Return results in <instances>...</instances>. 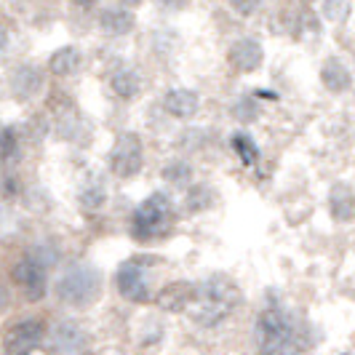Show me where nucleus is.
Wrapping results in <instances>:
<instances>
[{
    "mask_svg": "<svg viewBox=\"0 0 355 355\" xmlns=\"http://www.w3.org/2000/svg\"><path fill=\"white\" fill-rule=\"evenodd\" d=\"M254 334L262 355H304L315 345L313 326L291 307H286L272 291L267 294V302L257 315Z\"/></svg>",
    "mask_w": 355,
    "mask_h": 355,
    "instance_id": "obj_1",
    "label": "nucleus"
},
{
    "mask_svg": "<svg viewBox=\"0 0 355 355\" xmlns=\"http://www.w3.org/2000/svg\"><path fill=\"white\" fill-rule=\"evenodd\" d=\"M243 304L241 286L225 272H211L203 281H196V300L187 315L200 329H216Z\"/></svg>",
    "mask_w": 355,
    "mask_h": 355,
    "instance_id": "obj_2",
    "label": "nucleus"
},
{
    "mask_svg": "<svg viewBox=\"0 0 355 355\" xmlns=\"http://www.w3.org/2000/svg\"><path fill=\"white\" fill-rule=\"evenodd\" d=\"M179 222V206L177 200L171 198V193L166 190H155L147 198H142L134 211L128 216V235L142 243H158L163 238H168Z\"/></svg>",
    "mask_w": 355,
    "mask_h": 355,
    "instance_id": "obj_3",
    "label": "nucleus"
},
{
    "mask_svg": "<svg viewBox=\"0 0 355 355\" xmlns=\"http://www.w3.org/2000/svg\"><path fill=\"white\" fill-rule=\"evenodd\" d=\"M53 300L70 310H89L105 294V275L94 262H70L51 281Z\"/></svg>",
    "mask_w": 355,
    "mask_h": 355,
    "instance_id": "obj_4",
    "label": "nucleus"
},
{
    "mask_svg": "<svg viewBox=\"0 0 355 355\" xmlns=\"http://www.w3.org/2000/svg\"><path fill=\"white\" fill-rule=\"evenodd\" d=\"M163 265V257L158 254H131L115 270V291L131 304H153L155 302V275Z\"/></svg>",
    "mask_w": 355,
    "mask_h": 355,
    "instance_id": "obj_5",
    "label": "nucleus"
},
{
    "mask_svg": "<svg viewBox=\"0 0 355 355\" xmlns=\"http://www.w3.org/2000/svg\"><path fill=\"white\" fill-rule=\"evenodd\" d=\"M56 257H49L46 249H30L11 265V284L24 302L37 304L51 294V267Z\"/></svg>",
    "mask_w": 355,
    "mask_h": 355,
    "instance_id": "obj_6",
    "label": "nucleus"
},
{
    "mask_svg": "<svg viewBox=\"0 0 355 355\" xmlns=\"http://www.w3.org/2000/svg\"><path fill=\"white\" fill-rule=\"evenodd\" d=\"M49 334V320L43 315H19L8 320L0 337V353L3 355H35Z\"/></svg>",
    "mask_w": 355,
    "mask_h": 355,
    "instance_id": "obj_7",
    "label": "nucleus"
},
{
    "mask_svg": "<svg viewBox=\"0 0 355 355\" xmlns=\"http://www.w3.org/2000/svg\"><path fill=\"white\" fill-rule=\"evenodd\" d=\"M147 150L137 131H121L107 153V171L118 182H131L144 171Z\"/></svg>",
    "mask_w": 355,
    "mask_h": 355,
    "instance_id": "obj_8",
    "label": "nucleus"
},
{
    "mask_svg": "<svg viewBox=\"0 0 355 355\" xmlns=\"http://www.w3.org/2000/svg\"><path fill=\"white\" fill-rule=\"evenodd\" d=\"M6 89L17 105H33L49 91V72L40 62H17L6 72Z\"/></svg>",
    "mask_w": 355,
    "mask_h": 355,
    "instance_id": "obj_9",
    "label": "nucleus"
},
{
    "mask_svg": "<svg viewBox=\"0 0 355 355\" xmlns=\"http://www.w3.org/2000/svg\"><path fill=\"white\" fill-rule=\"evenodd\" d=\"M91 347L89 331L72 318L56 320L49 326V334L43 342L46 355H86Z\"/></svg>",
    "mask_w": 355,
    "mask_h": 355,
    "instance_id": "obj_10",
    "label": "nucleus"
},
{
    "mask_svg": "<svg viewBox=\"0 0 355 355\" xmlns=\"http://www.w3.org/2000/svg\"><path fill=\"white\" fill-rule=\"evenodd\" d=\"M105 83H107L110 96H112L115 102H121V105L137 102V99L142 96V89H144L139 67H134V64L125 62V59H118V62H112V64L107 67Z\"/></svg>",
    "mask_w": 355,
    "mask_h": 355,
    "instance_id": "obj_11",
    "label": "nucleus"
},
{
    "mask_svg": "<svg viewBox=\"0 0 355 355\" xmlns=\"http://www.w3.org/2000/svg\"><path fill=\"white\" fill-rule=\"evenodd\" d=\"M225 62H227V67L235 75H254L257 70H262V64H265V46H262L259 37H235L227 46Z\"/></svg>",
    "mask_w": 355,
    "mask_h": 355,
    "instance_id": "obj_12",
    "label": "nucleus"
},
{
    "mask_svg": "<svg viewBox=\"0 0 355 355\" xmlns=\"http://www.w3.org/2000/svg\"><path fill=\"white\" fill-rule=\"evenodd\" d=\"M278 27L288 37L304 40V37L318 35L323 21L318 19L315 8H310V6H284L278 11Z\"/></svg>",
    "mask_w": 355,
    "mask_h": 355,
    "instance_id": "obj_13",
    "label": "nucleus"
},
{
    "mask_svg": "<svg viewBox=\"0 0 355 355\" xmlns=\"http://www.w3.org/2000/svg\"><path fill=\"white\" fill-rule=\"evenodd\" d=\"M96 30L105 37H128L137 30V11L118 3H107L96 8Z\"/></svg>",
    "mask_w": 355,
    "mask_h": 355,
    "instance_id": "obj_14",
    "label": "nucleus"
},
{
    "mask_svg": "<svg viewBox=\"0 0 355 355\" xmlns=\"http://www.w3.org/2000/svg\"><path fill=\"white\" fill-rule=\"evenodd\" d=\"M160 110L171 121H193L200 112V94L187 86H171L160 96Z\"/></svg>",
    "mask_w": 355,
    "mask_h": 355,
    "instance_id": "obj_15",
    "label": "nucleus"
},
{
    "mask_svg": "<svg viewBox=\"0 0 355 355\" xmlns=\"http://www.w3.org/2000/svg\"><path fill=\"white\" fill-rule=\"evenodd\" d=\"M83 64H86V56L80 51V46L64 43V46H59V49H53L49 53L46 72H49V78H53V80H72V78L80 75Z\"/></svg>",
    "mask_w": 355,
    "mask_h": 355,
    "instance_id": "obj_16",
    "label": "nucleus"
},
{
    "mask_svg": "<svg viewBox=\"0 0 355 355\" xmlns=\"http://www.w3.org/2000/svg\"><path fill=\"white\" fill-rule=\"evenodd\" d=\"M318 78H320V86L329 91V94L342 96V94H347V91L353 89L355 70L345 62V59H339V56H329V59H323V62H320Z\"/></svg>",
    "mask_w": 355,
    "mask_h": 355,
    "instance_id": "obj_17",
    "label": "nucleus"
},
{
    "mask_svg": "<svg viewBox=\"0 0 355 355\" xmlns=\"http://www.w3.org/2000/svg\"><path fill=\"white\" fill-rule=\"evenodd\" d=\"M196 300V281H171V284L160 286L155 294V302L163 313H187L190 304Z\"/></svg>",
    "mask_w": 355,
    "mask_h": 355,
    "instance_id": "obj_18",
    "label": "nucleus"
},
{
    "mask_svg": "<svg viewBox=\"0 0 355 355\" xmlns=\"http://www.w3.org/2000/svg\"><path fill=\"white\" fill-rule=\"evenodd\" d=\"M329 216L337 225H353L355 222V187L350 182H334L326 196Z\"/></svg>",
    "mask_w": 355,
    "mask_h": 355,
    "instance_id": "obj_19",
    "label": "nucleus"
},
{
    "mask_svg": "<svg viewBox=\"0 0 355 355\" xmlns=\"http://www.w3.org/2000/svg\"><path fill=\"white\" fill-rule=\"evenodd\" d=\"M216 203H219V193L214 190V184H209V182H193V184L184 190L182 211L196 216V214L211 211Z\"/></svg>",
    "mask_w": 355,
    "mask_h": 355,
    "instance_id": "obj_20",
    "label": "nucleus"
},
{
    "mask_svg": "<svg viewBox=\"0 0 355 355\" xmlns=\"http://www.w3.org/2000/svg\"><path fill=\"white\" fill-rule=\"evenodd\" d=\"M160 179H163L168 187H174V190H182V193H184V190L196 182V166H193V160L177 155V158H171L163 163Z\"/></svg>",
    "mask_w": 355,
    "mask_h": 355,
    "instance_id": "obj_21",
    "label": "nucleus"
},
{
    "mask_svg": "<svg viewBox=\"0 0 355 355\" xmlns=\"http://www.w3.org/2000/svg\"><path fill=\"white\" fill-rule=\"evenodd\" d=\"M24 131L21 123H6L0 125V166H11L21 158V150H24Z\"/></svg>",
    "mask_w": 355,
    "mask_h": 355,
    "instance_id": "obj_22",
    "label": "nucleus"
},
{
    "mask_svg": "<svg viewBox=\"0 0 355 355\" xmlns=\"http://www.w3.org/2000/svg\"><path fill=\"white\" fill-rule=\"evenodd\" d=\"M107 200H110V193H107V184L102 179H89L78 190V206H80V211L89 214V216L105 211Z\"/></svg>",
    "mask_w": 355,
    "mask_h": 355,
    "instance_id": "obj_23",
    "label": "nucleus"
},
{
    "mask_svg": "<svg viewBox=\"0 0 355 355\" xmlns=\"http://www.w3.org/2000/svg\"><path fill=\"white\" fill-rule=\"evenodd\" d=\"M230 147L232 153H235V158L241 160L246 168H251V166H257L259 163V158H262V153H259V144H257V139L251 137L249 131H235L230 137Z\"/></svg>",
    "mask_w": 355,
    "mask_h": 355,
    "instance_id": "obj_24",
    "label": "nucleus"
},
{
    "mask_svg": "<svg viewBox=\"0 0 355 355\" xmlns=\"http://www.w3.org/2000/svg\"><path fill=\"white\" fill-rule=\"evenodd\" d=\"M230 115L235 123L241 125H251L259 121V115H262V105H259V99L254 96V94H241L230 107Z\"/></svg>",
    "mask_w": 355,
    "mask_h": 355,
    "instance_id": "obj_25",
    "label": "nucleus"
},
{
    "mask_svg": "<svg viewBox=\"0 0 355 355\" xmlns=\"http://www.w3.org/2000/svg\"><path fill=\"white\" fill-rule=\"evenodd\" d=\"M315 14H318L320 21H329V24H337V21H345L347 14H350V0H318L315 3Z\"/></svg>",
    "mask_w": 355,
    "mask_h": 355,
    "instance_id": "obj_26",
    "label": "nucleus"
},
{
    "mask_svg": "<svg viewBox=\"0 0 355 355\" xmlns=\"http://www.w3.org/2000/svg\"><path fill=\"white\" fill-rule=\"evenodd\" d=\"M209 131L206 128H187V131H182L179 134V144L182 147H187V150H203L206 142H209V137H206Z\"/></svg>",
    "mask_w": 355,
    "mask_h": 355,
    "instance_id": "obj_27",
    "label": "nucleus"
},
{
    "mask_svg": "<svg viewBox=\"0 0 355 355\" xmlns=\"http://www.w3.org/2000/svg\"><path fill=\"white\" fill-rule=\"evenodd\" d=\"M227 6H230V11L235 17L249 19V17H254V14H259L262 0H227Z\"/></svg>",
    "mask_w": 355,
    "mask_h": 355,
    "instance_id": "obj_28",
    "label": "nucleus"
},
{
    "mask_svg": "<svg viewBox=\"0 0 355 355\" xmlns=\"http://www.w3.org/2000/svg\"><path fill=\"white\" fill-rule=\"evenodd\" d=\"M0 193H3V198H8V200L19 198L21 196V177H17V174H6V177L0 179Z\"/></svg>",
    "mask_w": 355,
    "mask_h": 355,
    "instance_id": "obj_29",
    "label": "nucleus"
},
{
    "mask_svg": "<svg viewBox=\"0 0 355 355\" xmlns=\"http://www.w3.org/2000/svg\"><path fill=\"white\" fill-rule=\"evenodd\" d=\"M11 46H14V33H11V27L6 21H0V64L8 59Z\"/></svg>",
    "mask_w": 355,
    "mask_h": 355,
    "instance_id": "obj_30",
    "label": "nucleus"
},
{
    "mask_svg": "<svg viewBox=\"0 0 355 355\" xmlns=\"http://www.w3.org/2000/svg\"><path fill=\"white\" fill-rule=\"evenodd\" d=\"M155 3L163 11H168V14H179V11H187L193 0H155Z\"/></svg>",
    "mask_w": 355,
    "mask_h": 355,
    "instance_id": "obj_31",
    "label": "nucleus"
},
{
    "mask_svg": "<svg viewBox=\"0 0 355 355\" xmlns=\"http://www.w3.org/2000/svg\"><path fill=\"white\" fill-rule=\"evenodd\" d=\"M75 11H80V14H91V11H96L99 6H102V0H67Z\"/></svg>",
    "mask_w": 355,
    "mask_h": 355,
    "instance_id": "obj_32",
    "label": "nucleus"
},
{
    "mask_svg": "<svg viewBox=\"0 0 355 355\" xmlns=\"http://www.w3.org/2000/svg\"><path fill=\"white\" fill-rule=\"evenodd\" d=\"M257 99H270V102H278V94L275 91H265V89H257L254 91Z\"/></svg>",
    "mask_w": 355,
    "mask_h": 355,
    "instance_id": "obj_33",
    "label": "nucleus"
},
{
    "mask_svg": "<svg viewBox=\"0 0 355 355\" xmlns=\"http://www.w3.org/2000/svg\"><path fill=\"white\" fill-rule=\"evenodd\" d=\"M115 3H118V6H123V8H131V11H137V8H139V6H144L147 0H115Z\"/></svg>",
    "mask_w": 355,
    "mask_h": 355,
    "instance_id": "obj_34",
    "label": "nucleus"
},
{
    "mask_svg": "<svg viewBox=\"0 0 355 355\" xmlns=\"http://www.w3.org/2000/svg\"><path fill=\"white\" fill-rule=\"evenodd\" d=\"M318 0H300V6H315Z\"/></svg>",
    "mask_w": 355,
    "mask_h": 355,
    "instance_id": "obj_35",
    "label": "nucleus"
},
{
    "mask_svg": "<svg viewBox=\"0 0 355 355\" xmlns=\"http://www.w3.org/2000/svg\"><path fill=\"white\" fill-rule=\"evenodd\" d=\"M342 355H355V353H342Z\"/></svg>",
    "mask_w": 355,
    "mask_h": 355,
    "instance_id": "obj_36",
    "label": "nucleus"
},
{
    "mask_svg": "<svg viewBox=\"0 0 355 355\" xmlns=\"http://www.w3.org/2000/svg\"><path fill=\"white\" fill-rule=\"evenodd\" d=\"M0 125H3V123H0Z\"/></svg>",
    "mask_w": 355,
    "mask_h": 355,
    "instance_id": "obj_37",
    "label": "nucleus"
},
{
    "mask_svg": "<svg viewBox=\"0 0 355 355\" xmlns=\"http://www.w3.org/2000/svg\"><path fill=\"white\" fill-rule=\"evenodd\" d=\"M0 355H3V353H0Z\"/></svg>",
    "mask_w": 355,
    "mask_h": 355,
    "instance_id": "obj_38",
    "label": "nucleus"
}]
</instances>
